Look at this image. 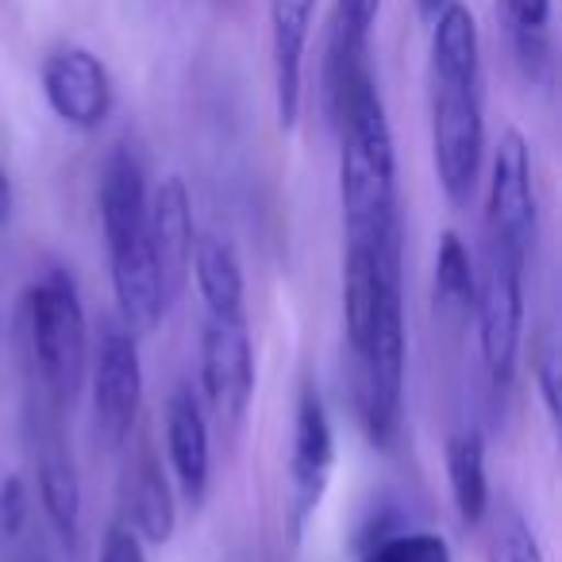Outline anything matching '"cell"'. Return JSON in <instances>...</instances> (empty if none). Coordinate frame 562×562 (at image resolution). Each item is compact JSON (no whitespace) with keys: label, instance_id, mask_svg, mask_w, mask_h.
<instances>
[{"label":"cell","instance_id":"4fadbf2b","mask_svg":"<svg viewBox=\"0 0 562 562\" xmlns=\"http://www.w3.org/2000/svg\"><path fill=\"white\" fill-rule=\"evenodd\" d=\"M166 459H170L173 490L186 505H204L212 485V436L204 401L193 385H178L166 401Z\"/></svg>","mask_w":562,"mask_h":562},{"label":"cell","instance_id":"ba28073f","mask_svg":"<svg viewBox=\"0 0 562 562\" xmlns=\"http://www.w3.org/2000/svg\"><path fill=\"white\" fill-rule=\"evenodd\" d=\"M93 428L104 447H124L143 408V359L139 336L109 328L93 355Z\"/></svg>","mask_w":562,"mask_h":562},{"label":"cell","instance_id":"3957f363","mask_svg":"<svg viewBox=\"0 0 562 562\" xmlns=\"http://www.w3.org/2000/svg\"><path fill=\"white\" fill-rule=\"evenodd\" d=\"M24 316L43 397L63 413L81 393L89 367V321L74 273L63 266H50L47 273H40L27 290Z\"/></svg>","mask_w":562,"mask_h":562},{"label":"cell","instance_id":"44dd1931","mask_svg":"<svg viewBox=\"0 0 562 562\" xmlns=\"http://www.w3.org/2000/svg\"><path fill=\"white\" fill-rule=\"evenodd\" d=\"M359 562H454V551L439 531H390L362 547Z\"/></svg>","mask_w":562,"mask_h":562},{"label":"cell","instance_id":"8992f818","mask_svg":"<svg viewBox=\"0 0 562 562\" xmlns=\"http://www.w3.org/2000/svg\"><path fill=\"white\" fill-rule=\"evenodd\" d=\"M485 227L493 247L524 258L536 250L539 232V204L536 178H531V147L516 127L501 135L490 162V193H485Z\"/></svg>","mask_w":562,"mask_h":562},{"label":"cell","instance_id":"5bb4252c","mask_svg":"<svg viewBox=\"0 0 562 562\" xmlns=\"http://www.w3.org/2000/svg\"><path fill=\"white\" fill-rule=\"evenodd\" d=\"M316 0H270V58H273V101L278 124L297 127L305 97V55L313 32Z\"/></svg>","mask_w":562,"mask_h":562},{"label":"cell","instance_id":"277c9868","mask_svg":"<svg viewBox=\"0 0 562 562\" xmlns=\"http://www.w3.org/2000/svg\"><path fill=\"white\" fill-rule=\"evenodd\" d=\"M405 290H390L378 305L367 339L355 347V408L374 447H393L405 420Z\"/></svg>","mask_w":562,"mask_h":562},{"label":"cell","instance_id":"52a82bcc","mask_svg":"<svg viewBox=\"0 0 562 562\" xmlns=\"http://www.w3.org/2000/svg\"><path fill=\"white\" fill-rule=\"evenodd\" d=\"M336 470V428L324 408L316 385H305L297 397L293 416V443H290V536L301 539L331 485Z\"/></svg>","mask_w":562,"mask_h":562},{"label":"cell","instance_id":"8fae6325","mask_svg":"<svg viewBox=\"0 0 562 562\" xmlns=\"http://www.w3.org/2000/svg\"><path fill=\"white\" fill-rule=\"evenodd\" d=\"M258 385L247 321H209L201 331V397L220 420L239 424Z\"/></svg>","mask_w":562,"mask_h":562},{"label":"cell","instance_id":"7a4b0ae2","mask_svg":"<svg viewBox=\"0 0 562 562\" xmlns=\"http://www.w3.org/2000/svg\"><path fill=\"white\" fill-rule=\"evenodd\" d=\"M339 132V204L347 247H374L401 227L397 147L374 78H362L331 120Z\"/></svg>","mask_w":562,"mask_h":562},{"label":"cell","instance_id":"9a60e30c","mask_svg":"<svg viewBox=\"0 0 562 562\" xmlns=\"http://www.w3.org/2000/svg\"><path fill=\"white\" fill-rule=\"evenodd\" d=\"M147 201H150V186H147V170H143V158L127 143H120L104 158L101 186H97L104 247L116 250L147 235Z\"/></svg>","mask_w":562,"mask_h":562},{"label":"cell","instance_id":"5b68a950","mask_svg":"<svg viewBox=\"0 0 562 562\" xmlns=\"http://www.w3.org/2000/svg\"><path fill=\"white\" fill-rule=\"evenodd\" d=\"M524 270L528 262L508 250L485 243V262L477 273L474 293V324L477 347H482V367L493 385L513 382L516 359H520L524 339Z\"/></svg>","mask_w":562,"mask_h":562},{"label":"cell","instance_id":"ffe728a7","mask_svg":"<svg viewBox=\"0 0 562 562\" xmlns=\"http://www.w3.org/2000/svg\"><path fill=\"white\" fill-rule=\"evenodd\" d=\"M431 293H436V308L443 321L459 324L474 313V293H477V270L470 258L467 243L454 232H443L436 243V266H431Z\"/></svg>","mask_w":562,"mask_h":562},{"label":"cell","instance_id":"e0dca14e","mask_svg":"<svg viewBox=\"0 0 562 562\" xmlns=\"http://www.w3.org/2000/svg\"><path fill=\"white\" fill-rule=\"evenodd\" d=\"M127 528L150 547L170 543L173 528H178V501H173V485L166 477L162 462L150 451L139 454L127 477Z\"/></svg>","mask_w":562,"mask_h":562},{"label":"cell","instance_id":"6da1fadb","mask_svg":"<svg viewBox=\"0 0 562 562\" xmlns=\"http://www.w3.org/2000/svg\"><path fill=\"white\" fill-rule=\"evenodd\" d=\"M431 166L451 204L477 186L485 155L482 104V35L474 12L451 0L431 20Z\"/></svg>","mask_w":562,"mask_h":562},{"label":"cell","instance_id":"4316f807","mask_svg":"<svg viewBox=\"0 0 562 562\" xmlns=\"http://www.w3.org/2000/svg\"><path fill=\"white\" fill-rule=\"evenodd\" d=\"M12 220V181L9 173H4V166H0V227Z\"/></svg>","mask_w":562,"mask_h":562},{"label":"cell","instance_id":"f1b7e54d","mask_svg":"<svg viewBox=\"0 0 562 562\" xmlns=\"http://www.w3.org/2000/svg\"><path fill=\"white\" fill-rule=\"evenodd\" d=\"M20 562H50V559H47V551H43V547H27V551L20 554Z\"/></svg>","mask_w":562,"mask_h":562},{"label":"cell","instance_id":"30bf717a","mask_svg":"<svg viewBox=\"0 0 562 562\" xmlns=\"http://www.w3.org/2000/svg\"><path fill=\"white\" fill-rule=\"evenodd\" d=\"M32 459L43 516H47L50 531L66 547H74L81 536V477L58 408L47 397H43V413H32Z\"/></svg>","mask_w":562,"mask_h":562},{"label":"cell","instance_id":"cb8c5ba5","mask_svg":"<svg viewBox=\"0 0 562 562\" xmlns=\"http://www.w3.org/2000/svg\"><path fill=\"white\" fill-rule=\"evenodd\" d=\"M378 12H382V0H336L331 32L359 43V47H370V32L378 24Z\"/></svg>","mask_w":562,"mask_h":562},{"label":"cell","instance_id":"d4e9b609","mask_svg":"<svg viewBox=\"0 0 562 562\" xmlns=\"http://www.w3.org/2000/svg\"><path fill=\"white\" fill-rule=\"evenodd\" d=\"M32 520V493L20 474L0 482V539H20Z\"/></svg>","mask_w":562,"mask_h":562},{"label":"cell","instance_id":"9c48e42d","mask_svg":"<svg viewBox=\"0 0 562 562\" xmlns=\"http://www.w3.org/2000/svg\"><path fill=\"white\" fill-rule=\"evenodd\" d=\"M40 81L50 112L63 124L78 127V132H97L112 116L116 86H112L109 66L89 47L66 43V47L50 50L47 63H43Z\"/></svg>","mask_w":562,"mask_h":562},{"label":"cell","instance_id":"d6986e66","mask_svg":"<svg viewBox=\"0 0 562 562\" xmlns=\"http://www.w3.org/2000/svg\"><path fill=\"white\" fill-rule=\"evenodd\" d=\"M508 50L528 81L551 74V0H497Z\"/></svg>","mask_w":562,"mask_h":562},{"label":"cell","instance_id":"7c38bea8","mask_svg":"<svg viewBox=\"0 0 562 562\" xmlns=\"http://www.w3.org/2000/svg\"><path fill=\"white\" fill-rule=\"evenodd\" d=\"M147 243L158 266V281H162L166 301L181 297L189 281V262H193V201L181 178H162L150 189L147 201Z\"/></svg>","mask_w":562,"mask_h":562},{"label":"cell","instance_id":"484cf974","mask_svg":"<svg viewBox=\"0 0 562 562\" xmlns=\"http://www.w3.org/2000/svg\"><path fill=\"white\" fill-rule=\"evenodd\" d=\"M97 562H147V543H143V539L135 536L124 520H120L104 531V543H101Z\"/></svg>","mask_w":562,"mask_h":562},{"label":"cell","instance_id":"7402d4cb","mask_svg":"<svg viewBox=\"0 0 562 562\" xmlns=\"http://www.w3.org/2000/svg\"><path fill=\"white\" fill-rule=\"evenodd\" d=\"M490 562H547L531 524L524 520L520 513H513V508H508L497 520V528H493Z\"/></svg>","mask_w":562,"mask_h":562},{"label":"cell","instance_id":"603a6c76","mask_svg":"<svg viewBox=\"0 0 562 562\" xmlns=\"http://www.w3.org/2000/svg\"><path fill=\"white\" fill-rule=\"evenodd\" d=\"M531 378H536L539 401H543L551 424H559V382H562V355L554 331H547L536 344V362H531Z\"/></svg>","mask_w":562,"mask_h":562},{"label":"cell","instance_id":"2e32d148","mask_svg":"<svg viewBox=\"0 0 562 562\" xmlns=\"http://www.w3.org/2000/svg\"><path fill=\"white\" fill-rule=\"evenodd\" d=\"M189 273L196 278L209 321H247V281L239 255L224 235H196Z\"/></svg>","mask_w":562,"mask_h":562},{"label":"cell","instance_id":"ac0fdd59","mask_svg":"<svg viewBox=\"0 0 562 562\" xmlns=\"http://www.w3.org/2000/svg\"><path fill=\"white\" fill-rule=\"evenodd\" d=\"M447 485H451L454 513L467 528L490 516V467H485V439L477 428H459L447 439Z\"/></svg>","mask_w":562,"mask_h":562},{"label":"cell","instance_id":"83f0119b","mask_svg":"<svg viewBox=\"0 0 562 562\" xmlns=\"http://www.w3.org/2000/svg\"><path fill=\"white\" fill-rule=\"evenodd\" d=\"M447 4H451V0H416V16H420L424 24H431V20H436Z\"/></svg>","mask_w":562,"mask_h":562},{"label":"cell","instance_id":"f546056e","mask_svg":"<svg viewBox=\"0 0 562 562\" xmlns=\"http://www.w3.org/2000/svg\"><path fill=\"white\" fill-rule=\"evenodd\" d=\"M216 4H239V0H216Z\"/></svg>","mask_w":562,"mask_h":562}]
</instances>
